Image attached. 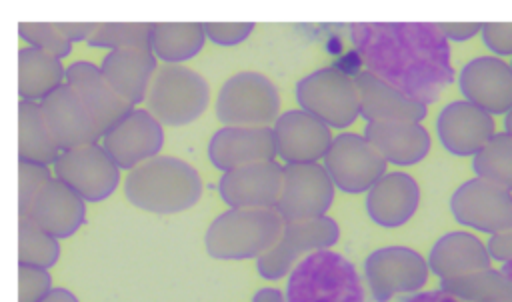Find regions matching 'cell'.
<instances>
[{
	"label": "cell",
	"mask_w": 512,
	"mask_h": 302,
	"mask_svg": "<svg viewBox=\"0 0 512 302\" xmlns=\"http://www.w3.org/2000/svg\"><path fill=\"white\" fill-rule=\"evenodd\" d=\"M350 38L370 74L424 106L454 82L450 44L436 22H356Z\"/></svg>",
	"instance_id": "cell-1"
},
{
	"label": "cell",
	"mask_w": 512,
	"mask_h": 302,
	"mask_svg": "<svg viewBox=\"0 0 512 302\" xmlns=\"http://www.w3.org/2000/svg\"><path fill=\"white\" fill-rule=\"evenodd\" d=\"M128 202L144 212L176 214L192 208L202 194L196 168L176 156H154L132 168L124 180Z\"/></svg>",
	"instance_id": "cell-2"
},
{
	"label": "cell",
	"mask_w": 512,
	"mask_h": 302,
	"mask_svg": "<svg viewBox=\"0 0 512 302\" xmlns=\"http://www.w3.org/2000/svg\"><path fill=\"white\" fill-rule=\"evenodd\" d=\"M284 226L276 208H228L210 222L204 248L216 260L260 258L278 242Z\"/></svg>",
	"instance_id": "cell-3"
},
{
	"label": "cell",
	"mask_w": 512,
	"mask_h": 302,
	"mask_svg": "<svg viewBox=\"0 0 512 302\" xmlns=\"http://www.w3.org/2000/svg\"><path fill=\"white\" fill-rule=\"evenodd\" d=\"M284 298L286 302H364V290L350 260L334 250H318L292 268Z\"/></svg>",
	"instance_id": "cell-4"
},
{
	"label": "cell",
	"mask_w": 512,
	"mask_h": 302,
	"mask_svg": "<svg viewBox=\"0 0 512 302\" xmlns=\"http://www.w3.org/2000/svg\"><path fill=\"white\" fill-rule=\"evenodd\" d=\"M208 100V82L182 64L158 68L148 90L150 114L168 126H184L196 120L206 110Z\"/></svg>",
	"instance_id": "cell-5"
},
{
	"label": "cell",
	"mask_w": 512,
	"mask_h": 302,
	"mask_svg": "<svg viewBox=\"0 0 512 302\" xmlns=\"http://www.w3.org/2000/svg\"><path fill=\"white\" fill-rule=\"evenodd\" d=\"M216 116L224 126L264 128L280 116L278 90L264 74H234L220 88Z\"/></svg>",
	"instance_id": "cell-6"
},
{
	"label": "cell",
	"mask_w": 512,
	"mask_h": 302,
	"mask_svg": "<svg viewBox=\"0 0 512 302\" xmlns=\"http://www.w3.org/2000/svg\"><path fill=\"white\" fill-rule=\"evenodd\" d=\"M296 100L302 110L334 128H346L360 116L354 78L334 66L314 70L300 78L296 84Z\"/></svg>",
	"instance_id": "cell-7"
},
{
	"label": "cell",
	"mask_w": 512,
	"mask_h": 302,
	"mask_svg": "<svg viewBox=\"0 0 512 302\" xmlns=\"http://www.w3.org/2000/svg\"><path fill=\"white\" fill-rule=\"evenodd\" d=\"M340 238V226L330 216L286 222L278 242L260 258H256V272L264 280H280L300 262L318 250H330Z\"/></svg>",
	"instance_id": "cell-8"
},
{
	"label": "cell",
	"mask_w": 512,
	"mask_h": 302,
	"mask_svg": "<svg viewBox=\"0 0 512 302\" xmlns=\"http://www.w3.org/2000/svg\"><path fill=\"white\" fill-rule=\"evenodd\" d=\"M428 260L408 246H382L364 260V276L376 302H388L396 294H416L426 286Z\"/></svg>",
	"instance_id": "cell-9"
},
{
	"label": "cell",
	"mask_w": 512,
	"mask_h": 302,
	"mask_svg": "<svg viewBox=\"0 0 512 302\" xmlns=\"http://www.w3.org/2000/svg\"><path fill=\"white\" fill-rule=\"evenodd\" d=\"M450 212L458 224L494 236L512 230V192L474 176L452 192Z\"/></svg>",
	"instance_id": "cell-10"
},
{
	"label": "cell",
	"mask_w": 512,
	"mask_h": 302,
	"mask_svg": "<svg viewBox=\"0 0 512 302\" xmlns=\"http://www.w3.org/2000/svg\"><path fill=\"white\" fill-rule=\"evenodd\" d=\"M322 160L334 186L346 194L368 192L386 174L388 166L364 134L352 132L338 134Z\"/></svg>",
	"instance_id": "cell-11"
},
{
	"label": "cell",
	"mask_w": 512,
	"mask_h": 302,
	"mask_svg": "<svg viewBox=\"0 0 512 302\" xmlns=\"http://www.w3.org/2000/svg\"><path fill=\"white\" fill-rule=\"evenodd\" d=\"M120 166L102 144L62 150L54 176L78 192L86 202L106 200L120 184Z\"/></svg>",
	"instance_id": "cell-12"
},
{
	"label": "cell",
	"mask_w": 512,
	"mask_h": 302,
	"mask_svg": "<svg viewBox=\"0 0 512 302\" xmlns=\"http://www.w3.org/2000/svg\"><path fill=\"white\" fill-rule=\"evenodd\" d=\"M334 182L324 164H286L284 186L276 210L286 222L326 216L334 200Z\"/></svg>",
	"instance_id": "cell-13"
},
{
	"label": "cell",
	"mask_w": 512,
	"mask_h": 302,
	"mask_svg": "<svg viewBox=\"0 0 512 302\" xmlns=\"http://www.w3.org/2000/svg\"><path fill=\"white\" fill-rule=\"evenodd\" d=\"M162 144V122H158L150 114V110L144 108H134L102 136V146L106 148V152L120 168L128 172L142 162L158 156Z\"/></svg>",
	"instance_id": "cell-14"
},
{
	"label": "cell",
	"mask_w": 512,
	"mask_h": 302,
	"mask_svg": "<svg viewBox=\"0 0 512 302\" xmlns=\"http://www.w3.org/2000/svg\"><path fill=\"white\" fill-rule=\"evenodd\" d=\"M284 186V166L276 160L222 172L218 194L230 208H276Z\"/></svg>",
	"instance_id": "cell-15"
},
{
	"label": "cell",
	"mask_w": 512,
	"mask_h": 302,
	"mask_svg": "<svg viewBox=\"0 0 512 302\" xmlns=\"http://www.w3.org/2000/svg\"><path fill=\"white\" fill-rule=\"evenodd\" d=\"M440 144L454 156H476L496 134L492 114L468 100L448 102L436 118Z\"/></svg>",
	"instance_id": "cell-16"
},
{
	"label": "cell",
	"mask_w": 512,
	"mask_h": 302,
	"mask_svg": "<svg viewBox=\"0 0 512 302\" xmlns=\"http://www.w3.org/2000/svg\"><path fill=\"white\" fill-rule=\"evenodd\" d=\"M458 88L464 100L488 114L512 110V66L498 56H476L458 74Z\"/></svg>",
	"instance_id": "cell-17"
},
{
	"label": "cell",
	"mask_w": 512,
	"mask_h": 302,
	"mask_svg": "<svg viewBox=\"0 0 512 302\" xmlns=\"http://www.w3.org/2000/svg\"><path fill=\"white\" fill-rule=\"evenodd\" d=\"M276 152L286 164L318 162L326 156L332 134L330 126L306 110H286L272 126Z\"/></svg>",
	"instance_id": "cell-18"
},
{
	"label": "cell",
	"mask_w": 512,
	"mask_h": 302,
	"mask_svg": "<svg viewBox=\"0 0 512 302\" xmlns=\"http://www.w3.org/2000/svg\"><path fill=\"white\" fill-rule=\"evenodd\" d=\"M66 84L78 94L102 136L134 110L132 104L104 78L100 66H94L92 62H72L66 68Z\"/></svg>",
	"instance_id": "cell-19"
},
{
	"label": "cell",
	"mask_w": 512,
	"mask_h": 302,
	"mask_svg": "<svg viewBox=\"0 0 512 302\" xmlns=\"http://www.w3.org/2000/svg\"><path fill=\"white\" fill-rule=\"evenodd\" d=\"M278 156L274 130L264 128H242L222 126L208 142V160L220 172L236 170L248 164L268 162Z\"/></svg>",
	"instance_id": "cell-20"
},
{
	"label": "cell",
	"mask_w": 512,
	"mask_h": 302,
	"mask_svg": "<svg viewBox=\"0 0 512 302\" xmlns=\"http://www.w3.org/2000/svg\"><path fill=\"white\" fill-rule=\"evenodd\" d=\"M40 108L60 150L96 144L102 138L98 124L68 84L60 86L56 92L44 98Z\"/></svg>",
	"instance_id": "cell-21"
},
{
	"label": "cell",
	"mask_w": 512,
	"mask_h": 302,
	"mask_svg": "<svg viewBox=\"0 0 512 302\" xmlns=\"http://www.w3.org/2000/svg\"><path fill=\"white\" fill-rule=\"evenodd\" d=\"M54 238L72 236L86 222V200L56 176L22 214Z\"/></svg>",
	"instance_id": "cell-22"
},
{
	"label": "cell",
	"mask_w": 512,
	"mask_h": 302,
	"mask_svg": "<svg viewBox=\"0 0 512 302\" xmlns=\"http://www.w3.org/2000/svg\"><path fill=\"white\" fill-rule=\"evenodd\" d=\"M366 214L382 228L404 226L418 210L420 186L406 172H386L366 192Z\"/></svg>",
	"instance_id": "cell-23"
},
{
	"label": "cell",
	"mask_w": 512,
	"mask_h": 302,
	"mask_svg": "<svg viewBox=\"0 0 512 302\" xmlns=\"http://www.w3.org/2000/svg\"><path fill=\"white\" fill-rule=\"evenodd\" d=\"M428 266L440 280L462 278L492 268L488 244L466 230H454L440 236L428 254Z\"/></svg>",
	"instance_id": "cell-24"
},
{
	"label": "cell",
	"mask_w": 512,
	"mask_h": 302,
	"mask_svg": "<svg viewBox=\"0 0 512 302\" xmlns=\"http://www.w3.org/2000/svg\"><path fill=\"white\" fill-rule=\"evenodd\" d=\"M354 82L360 100V116L366 122H420L426 116L424 104L408 98L368 70L356 72Z\"/></svg>",
	"instance_id": "cell-25"
},
{
	"label": "cell",
	"mask_w": 512,
	"mask_h": 302,
	"mask_svg": "<svg viewBox=\"0 0 512 302\" xmlns=\"http://www.w3.org/2000/svg\"><path fill=\"white\" fill-rule=\"evenodd\" d=\"M364 138L396 166L418 164L430 152V134L420 122H366Z\"/></svg>",
	"instance_id": "cell-26"
},
{
	"label": "cell",
	"mask_w": 512,
	"mask_h": 302,
	"mask_svg": "<svg viewBox=\"0 0 512 302\" xmlns=\"http://www.w3.org/2000/svg\"><path fill=\"white\" fill-rule=\"evenodd\" d=\"M100 70L114 90L134 106L148 98L158 68L152 50H110L102 58Z\"/></svg>",
	"instance_id": "cell-27"
},
{
	"label": "cell",
	"mask_w": 512,
	"mask_h": 302,
	"mask_svg": "<svg viewBox=\"0 0 512 302\" xmlns=\"http://www.w3.org/2000/svg\"><path fill=\"white\" fill-rule=\"evenodd\" d=\"M64 84H66V70L60 58L34 46H24L18 50L20 100L42 102Z\"/></svg>",
	"instance_id": "cell-28"
},
{
	"label": "cell",
	"mask_w": 512,
	"mask_h": 302,
	"mask_svg": "<svg viewBox=\"0 0 512 302\" xmlns=\"http://www.w3.org/2000/svg\"><path fill=\"white\" fill-rule=\"evenodd\" d=\"M62 154L60 146L56 144L40 102H18V160L38 162V164H56L58 156Z\"/></svg>",
	"instance_id": "cell-29"
},
{
	"label": "cell",
	"mask_w": 512,
	"mask_h": 302,
	"mask_svg": "<svg viewBox=\"0 0 512 302\" xmlns=\"http://www.w3.org/2000/svg\"><path fill=\"white\" fill-rule=\"evenodd\" d=\"M204 40V22H152L150 26V48L168 64L190 60L202 50Z\"/></svg>",
	"instance_id": "cell-30"
},
{
	"label": "cell",
	"mask_w": 512,
	"mask_h": 302,
	"mask_svg": "<svg viewBox=\"0 0 512 302\" xmlns=\"http://www.w3.org/2000/svg\"><path fill=\"white\" fill-rule=\"evenodd\" d=\"M440 288L464 302H488L512 294V274L502 268H486L462 278L440 280Z\"/></svg>",
	"instance_id": "cell-31"
},
{
	"label": "cell",
	"mask_w": 512,
	"mask_h": 302,
	"mask_svg": "<svg viewBox=\"0 0 512 302\" xmlns=\"http://www.w3.org/2000/svg\"><path fill=\"white\" fill-rule=\"evenodd\" d=\"M472 170L478 178L512 192V138L506 132H496L494 138L472 158Z\"/></svg>",
	"instance_id": "cell-32"
},
{
	"label": "cell",
	"mask_w": 512,
	"mask_h": 302,
	"mask_svg": "<svg viewBox=\"0 0 512 302\" xmlns=\"http://www.w3.org/2000/svg\"><path fill=\"white\" fill-rule=\"evenodd\" d=\"M150 26L152 22H96L86 44L108 50H152Z\"/></svg>",
	"instance_id": "cell-33"
},
{
	"label": "cell",
	"mask_w": 512,
	"mask_h": 302,
	"mask_svg": "<svg viewBox=\"0 0 512 302\" xmlns=\"http://www.w3.org/2000/svg\"><path fill=\"white\" fill-rule=\"evenodd\" d=\"M60 256L58 238L38 228L28 218L18 216V264L52 268Z\"/></svg>",
	"instance_id": "cell-34"
},
{
	"label": "cell",
	"mask_w": 512,
	"mask_h": 302,
	"mask_svg": "<svg viewBox=\"0 0 512 302\" xmlns=\"http://www.w3.org/2000/svg\"><path fill=\"white\" fill-rule=\"evenodd\" d=\"M18 36L34 46L40 48L56 58H66L72 50V42L58 30L56 22H20Z\"/></svg>",
	"instance_id": "cell-35"
},
{
	"label": "cell",
	"mask_w": 512,
	"mask_h": 302,
	"mask_svg": "<svg viewBox=\"0 0 512 302\" xmlns=\"http://www.w3.org/2000/svg\"><path fill=\"white\" fill-rule=\"evenodd\" d=\"M50 166L18 160V216H22L40 190L52 180Z\"/></svg>",
	"instance_id": "cell-36"
},
{
	"label": "cell",
	"mask_w": 512,
	"mask_h": 302,
	"mask_svg": "<svg viewBox=\"0 0 512 302\" xmlns=\"http://www.w3.org/2000/svg\"><path fill=\"white\" fill-rule=\"evenodd\" d=\"M52 290V276L44 268L18 264V302H40Z\"/></svg>",
	"instance_id": "cell-37"
},
{
	"label": "cell",
	"mask_w": 512,
	"mask_h": 302,
	"mask_svg": "<svg viewBox=\"0 0 512 302\" xmlns=\"http://www.w3.org/2000/svg\"><path fill=\"white\" fill-rule=\"evenodd\" d=\"M252 22H204L206 38L218 46H234L250 36Z\"/></svg>",
	"instance_id": "cell-38"
},
{
	"label": "cell",
	"mask_w": 512,
	"mask_h": 302,
	"mask_svg": "<svg viewBox=\"0 0 512 302\" xmlns=\"http://www.w3.org/2000/svg\"><path fill=\"white\" fill-rule=\"evenodd\" d=\"M480 34L494 56H512V22H482Z\"/></svg>",
	"instance_id": "cell-39"
},
{
	"label": "cell",
	"mask_w": 512,
	"mask_h": 302,
	"mask_svg": "<svg viewBox=\"0 0 512 302\" xmlns=\"http://www.w3.org/2000/svg\"><path fill=\"white\" fill-rule=\"evenodd\" d=\"M488 252L492 260H496L502 266V270L512 274V230L490 236Z\"/></svg>",
	"instance_id": "cell-40"
},
{
	"label": "cell",
	"mask_w": 512,
	"mask_h": 302,
	"mask_svg": "<svg viewBox=\"0 0 512 302\" xmlns=\"http://www.w3.org/2000/svg\"><path fill=\"white\" fill-rule=\"evenodd\" d=\"M446 40L464 42L482 30V22H436Z\"/></svg>",
	"instance_id": "cell-41"
},
{
	"label": "cell",
	"mask_w": 512,
	"mask_h": 302,
	"mask_svg": "<svg viewBox=\"0 0 512 302\" xmlns=\"http://www.w3.org/2000/svg\"><path fill=\"white\" fill-rule=\"evenodd\" d=\"M56 24H58V30L70 42H80V40L86 42L96 28V22H56Z\"/></svg>",
	"instance_id": "cell-42"
},
{
	"label": "cell",
	"mask_w": 512,
	"mask_h": 302,
	"mask_svg": "<svg viewBox=\"0 0 512 302\" xmlns=\"http://www.w3.org/2000/svg\"><path fill=\"white\" fill-rule=\"evenodd\" d=\"M402 302H464L452 294H448L446 290L438 288V290H426V292H416L410 294L408 298H404Z\"/></svg>",
	"instance_id": "cell-43"
},
{
	"label": "cell",
	"mask_w": 512,
	"mask_h": 302,
	"mask_svg": "<svg viewBox=\"0 0 512 302\" xmlns=\"http://www.w3.org/2000/svg\"><path fill=\"white\" fill-rule=\"evenodd\" d=\"M252 302H286L284 292L278 288H262L254 294Z\"/></svg>",
	"instance_id": "cell-44"
},
{
	"label": "cell",
	"mask_w": 512,
	"mask_h": 302,
	"mask_svg": "<svg viewBox=\"0 0 512 302\" xmlns=\"http://www.w3.org/2000/svg\"><path fill=\"white\" fill-rule=\"evenodd\" d=\"M40 302H78V298L66 288H52Z\"/></svg>",
	"instance_id": "cell-45"
},
{
	"label": "cell",
	"mask_w": 512,
	"mask_h": 302,
	"mask_svg": "<svg viewBox=\"0 0 512 302\" xmlns=\"http://www.w3.org/2000/svg\"><path fill=\"white\" fill-rule=\"evenodd\" d=\"M504 132L512 138V110L504 116Z\"/></svg>",
	"instance_id": "cell-46"
},
{
	"label": "cell",
	"mask_w": 512,
	"mask_h": 302,
	"mask_svg": "<svg viewBox=\"0 0 512 302\" xmlns=\"http://www.w3.org/2000/svg\"><path fill=\"white\" fill-rule=\"evenodd\" d=\"M488 302H512V294L500 296V298H494V300H488Z\"/></svg>",
	"instance_id": "cell-47"
},
{
	"label": "cell",
	"mask_w": 512,
	"mask_h": 302,
	"mask_svg": "<svg viewBox=\"0 0 512 302\" xmlns=\"http://www.w3.org/2000/svg\"><path fill=\"white\" fill-rule=\"evenodd\" d=\"M510 66H512V62H510Z\"/></svg>",
	"instance_id": "cell-48"
}]
</instances>
